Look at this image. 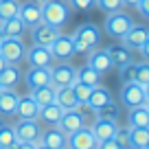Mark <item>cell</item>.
<instances>
[{
	"label": "cell",
	"mask_w": 149,
	"mask_h": 149,
	"mask_svg": "<svg viewBox=\"0 0 149 149\" xmlns=\"http://www.w3.org/2000/svg\"><path fill=\"white\" fill-rule=\"evenodd\" d=\"M72 42H74V53H90L101 42V31L92 22H86L74 31Z\"/></svg>",
	"instance_id": "cell-1"
},
{
	"label": "cell",
	"mask_w": 149,
	"mask_h": 149,
	"mask_svg": "<svg viewBox=\"0 0 149 149\" xmlns=\"http://www.w3.org/2000/svg\"><path fill=\"white\" fill-rule=\"evenodd\" d=\"M42 20L53 26L61 29L70 18V7L68 2H61V0H44L42 5Z\"/></svg>",
	"instance_id": "cell-2"
},
{
	"label": "cell",
	"mask_w": 149,
	"mask_h": 149,
	"mask_svg": "<svg viewBox=\"0 0 149 149\" xmlns=\"http://www.w3.org/2000/svg\"><path fill=\"white\" fill-rule=\"evenodd\" d=\"M121 101L127 107H136V105H147L149 103V88L136 84V81H127L121 88Z\"/></svg>",
	"instance_id": "cell-3"
},
{
	"label": "cell",
	"mask_w": 149,
	"mask_h": 149,
	"mask_svg": "<svg viewBox=\"0 0 149 149\" xmlns=\"http://www.w3.org/2000/svg\"><path fill=\"white\" fill-rule=\"evenodd\" d=\"M132 24L134 22H132V18L127 13H123V11H112V13H107L105 22H103V29H105V33L110 37L121 40V37L132 29Z\"/></svg>",
	"instance_id": "cell-4"
},
{
	"label": "cell",
	"mask_w": 149,
	"mask_h": 149,
	"mask_svg": "<svg viewBox=\"0 0 149 149\" xmlns=\"http://www.w3.org/2000/svg\"><path fill=\"white\" fill-rule=\"evenodd\" d=\"M15 138L18 143H35L40 145V136H42V125L37 121H31V118H20L13 125Z\"/></svg>",
	"instance_id": "cell-5"
},
{
	"label": "cell",
	"mask_w": 149,
	"mask_h": 149,
	"mask_svg": "<svg viewBox=\"0 0 149 149\" xmlns=\"http://www.w3.org/2000/svg\"><path fill=\"white\" fill-rule=\"evenodd\" d=\"M24 42L22 37H5L0 40V55L7 59V64H20L24 59Z\"/></svg>",
	"instance_id": "cell-6"
},
{
	"label": "cell",
	"mask_w": 149,
	"mask_h": 149,
	"mask_svg": "<svg viewBox=\"0 0 149 149\" xmlns=\"http://www.w3.org/2000/svg\"><path fill=\"white\" fill-rule=\"evenodd\" d=\"M66 149H97V140L92 136L90 127H79V130L66 134Z\"/></svg>",
	"instance_id": "cell-7"
},
{
	"label": "cell",
	"mask_w": 149,
	"mask_h": 149,
	"mask_svg": "<svg viewBox=\"0 0 149 149\" xmlns=\"http://www.w3.org/2000/svg\"><path fill=\"white\" fill-rule=\"evenodd\" d=\"M77 81V68L70 64L61 61L57 66H51V86L53 88H64V86H72Z\"/></svg>",
	"instance_id": "cell-8"
},
{
	"label": "cell",
	"mask_w": 149,
	"mask_h": 149,
	"mask_svg": "<svg viewBox=\"0 0 149 149\" xmlns=\"http://www.w3.org/2000/svg\"><path fill=\"white\" fill-rule=\"evenodd\" d=\"M59 35V29L53 26L48 22H37L35 26H31V42L40 44V46H51V42Z\"/></svg>",
	"instance_id": "cell-9"
},
{
	"label": "cell",
	"mask_w": 149,
	"mask_h": 149,
	"mask_svg": "<svg viewBox=\"0 0 149 149\" xmlns=\"http://www.w3.org/2000/svg\"><path fill=\"white\" fill-rule=\"evenodd\" d=\"M48 51H51V55L55 57V59H70V57L74 55L72 35H64V33H59V35L51 42Z\"/></svg>",
	"instance_id": "cell-10"
},
{
	"label": "cell",
	"mask_w": 149,
	"mask_h": 149,
	"mask_svg": "<svg viewBox=\"0 0 149 149\" xmlns=\"http://www.w3.org/2000/svg\"><path fill=\"white\" fill-rule=\"evenodd\" d=\"M86 121H84V114L79 112V107H74V110H64L61 112V118L57 123V130H61L64 134H70V132L79 130L84 127Z\"/></svg>",
	"instance_id": "cell-11"
},
{
	"label": "cell",
	"mask_w": 149,
	"mask_h": 149,
	"mask_svg": "<svg viewBox=\"0 0 149 149\" xmlns=\"http://www.w3.org/2000/svg\"><path fill=\"white\" fill-rule=\"evenodd\" d=\"M121 40L130 51H138V48L149 40V31H147V26H143V24H132V29L121 37Z\"/></svg>",
	"instance_id": "cell-12"
},
{
	"label": "cell",
	"mask_w": 149,
	"mask_h": 149,
	"mask_svg": "<svg viewBox=\"0 0 149 149\" xmlns=\"http://www.w3.org/2000/svg\"><path fill=\"white\" fill-rule=\"evenodd\" d=\"M24 57H26L29 66H53L55 61L48 46H40V44H33L29 51H24Z\"/></svg>",
	"instance_id": "cell-13"
},
{
	"label": "cell",
	"mask_w": 149,
	"mask_h": 149,
	"mask_svg": "<svg viewBox=\"0 0 149 149\" xmlns=\"http://www.w3.org/2000/svg\"><path fill=\"white\" fill-rule=\"evenodd\" d=\"M26 86L31 90L51 86V66H31L26 70Z\"/></svg>",
	"instance_id": "cell-14"
},
{
	"label": "cell",
	"mask_w": 149,
	"mask_h": 149,
	"mask_svg": "<svg viewBox=\"0 0 149 149\" xmlns=\"http://www.w3.org/2000/svg\"><path fill=\"white\" fill-rule=\"evenodd\" d=\"M88 66H92L99 74H105L114 68V64H112V59H110L105 48H92L88 53Z\"/></svg>",
	"instance_id": "cell-15"
},
{
	"label": "cell",
	"mask_w": 149,
	"mask_h": 149,
	"mask_svg": "<svg viewBox=\"0 0 149 149\" xmlns=\"http://www.w3.org/2000/svg\"><path fill=\"white\" fill-rule=\"evenodd\" d=\"M18 92L13 88H2L0 90V116H15V107H18Z\"/></svg>",
	"instance_id": "cell-16"
},
{
	"label": "cell",
	"mask_w": 149,
	"mask_h": 149,
	"mask_svg": "<svg viewBox=\"0 0 149 149\" xmlns=\"http://www.w3.org/2000/svg\"><path fill=\"white\" fill-rule=\"evenodd\" d=\"M18 18L24 22V26L31 29L35 26L37 22H42V7L37 2H26V5H20V13Z\"/></svg>",
	"instance_id": "cell-17"
},
{
	"label": "cell",
	"mask_w": 149,
	"mask_h": 149,
	"mask_svg": "<svg viewBox=\"0 0 149 149\" xmlns=\"http://www.w3.org/2000/svg\"><path fill=\"white\" fill-rule=\"evenodd\" d=\"M116 121H103V118H97L94 121V125L90 127L92 130V136L97 143H101V140H107V138H114V132H116Z\"/></svg>",
	"instance_id": "cell-18"
},
{
	"label": "cell",
	"mask_w": 149,
	"mask_h": 149,
	"mask_svg": "<svg viewBox=\"0 0 149 149\" xmlns=\"http://www.w3.org/2000/svg\"><path fill=\"white\" fill-rule=\"evenodd\" d=\"M110 101H112V92L105 86L97 84L90 90V97H88V101H86V105H88L90 110H99L101 105H105V103H110Z\"/></svg>",
	"instance_id": "cell-19"
},
{
	"label": "cell",
	"mask_w": 149,
	"mask_h": 149,
	"mask_svg": "<svg viewBox=\"0 0 149 149\" xmlns=\"http://www.w3.org/2000/svg\"><path fill=\"white\" fill-rule=\"evenodd\" d=\"M15 114H18L20 118L37 121V116H40V105L31 99V94H29V97H20L18 99V107H15Z\"/></svg>",
	"instance_id": "cell-20"
},
{
	"label": "cell",
	"mask_w": 149,
	"mask_h": 149,
	"mask_svg": "<svg viewBox=\"0 0 149 149\" xmlns=\"http://www.w3.org/2000/svg\"><path fill=\"white\" fill-rule=\"evenodd\" d=\"M40 143L46 145L48 149H66V134L61 130H57V127H53V130L42 132Z\"/></svg>",
	"instance_id": "cell-21"
},
{
	"label": "cell",
	"mask_w": 149,
	"mask_h": 149,
	"mask_svg": "<svg viewBox=\"0 0 149 149\" xmlns=\"http://www.w3.org/2000/svg\"><path fill=\"white\" fill-rule=\"evenodd\" d=\"M55 103L61 107V110H74V107H79V101H77V97H74V92H72L70 86L55 88Z\"/></svg>",
	"instance_id": "cell-22"
},
{
	"label": "cell",
	"mask_w": 149,
	"mask_h": 149,
	"mask_svg": "<svg viewBox=\"0 0 149 149\" xmlns=\"http://www.w3.org/2000/svg\"><path fill=\"white\" fill-rule=\"evenodd\" d=\"M20 77H22V72H20L18 64H7L0 70V86L2 88H15L20 84Z\"/></svg>",
	"instance_id": "cell-23"
},
{
	"label": "cell",
	"mask_w": 149,
	"mask_h": 149,
	"mask_svg": "<svg viewBox=\"0 0 149 149\" xmlns=\"http://www.w3.org/2000/svg\"><path fill=\"white\" fill-rule=\"evenodd\" d=\"M61 112H64V110H61L57 103H48V105L40 107V116H37V121L46 123V125H51V127H57V123H59V118H61Z\"/></svg>",
	"instance_id": "cell-24"
},
{
	"label": "cell",
	"mask_w": 149,
	"mask_h": 149,
	"mask_svg": "<svg viewBox=\"0 0 149 149\" xmlns=\"http://www.w3.org/2000/svg\"><path fill=\"white\" fill-rule=\"evenodd\" d=\"M24 31H26V26L20 18H9L0 22V33L5 37H22Z\"/></svg>",
	"instance_id": "cell-25"
},
{
	"label": "cell",
	"mask_w": 149,
	"mask_h": 149,
	"mask_svg": "<svg viewBox=\"0 0 149 149\" xmlns=\"http://www.w3.org/2000/svg\"><path fill=\"white\" fill-rule=\"evenodd\" d=\"M127 123H130V127H149V110H147V105L130 107Z\"/></svg>",
	"instance_id": "cell-26"
},
{
	"label": "cell",
	"mask_w": 149,
	"mask_h": 149,
	"mask_svg": "<svg viewBox=\"0 0 149 149\" xmlns=\"http://www.w3.org/2000/svg\"><path fill=\"white\" fill-rule=\"evenodd\" d=\"M105 51H107V55H110V59H112L114 66H123V64H127V61H132V51L125 44H112Z\"/></svg>",
	"instance_id": "cell-27"
},
{
	"label": "cell",
	"mask_w": 149,
	"mask_h": 149,
	"mask_svg": "<svg viewBox=\"0 0 149 149\" xmlns=\"http://www.w3.org/2000/svg\"><path fill=\"white\" fill-rule=\"evenodd\" d=\"M31 99H33V101H35L40 107L48 105V103H55V88H53V86L33 88V90H31Z\"/></svg>",
	"instance_id": "cell-28"
},
{
	"label": "cell",
	"mask_w": 149,
	"mask_h": 149,
	"mask_svg": "<svg viewBox=\"0 0 149 149\" xmlns=\"http://www.w3.org/2000/svg\"><path fill=\"white\" fill-rule=\"evenodd\" d=\"M130 145H132V149H147L149 147L147 127H132L130 130Z\"/></svg>",
	"instance_id": "cell-29"
},
{
	"label": "cell",
	"mask_w": 149,
	"mask_h": 149,
	"mask_svg": "<svg viewBox=\"0 0 149 149\" xmlns=\"http://www.w3.org/2000/svg\"><path fill=\"white\" fill-rule=\"evenodd\" d=\"M77 81H81V84H86V86H90V88H94V86L101 81V74L97 72V70L92 68V66H81L79 70H77Z\"/></svg>",
	"instance_id": "cell-30"
},
{
	"label": "cell",
	"mask_w": 149,
	"mask_h": 149,
	"mask_svg": "<svg viewBox=\"0 0 149 149\" xmlns=\"http://www.w3.org/2000/svg\"><path fill=\"white\" fill-rule=\"evenodd\" d=\"M18 13H20L18 0H0V22L9 18H18Z\"/></svg>",
	"instance_id": "cell-31"
},
{
	"label": "cell",
	"mask_w": 149,
	"mask_h": 149,
	"mask_svg": "<svg viewBox=\"0 0 149 149\" xmlns=\"http://www.w3.org/2000/svg\"><path fill=\"white\" fill-rule=\"evenodd\" d=\"M94 112H97V118H103V121H116V118H118V105L114 101L101 105L99 110H94Z\"/></svg>",
	"instance_id": "cell-32"
},
{
	"label": "cell",
	"mask_w": 149,
	"mask_h": 149,
	"mask_svg": "<svg viewBox=\"0 0 149 149\" xmlns=\"http://www.w3.org/2000/svg\"><path fill=\"white\" fill-rule=\"evenodd\" d=\"M15 143H18V138H15V132H13V127L7 123V125L0 130V147H2V149H11Z\"/></svg>",
	"instance_id": "cell-33"
},
{
	"label": "cell",
	"mask_w": 149,
	"mask_h": 149,
	"mask_svg": "<svg viewBox=\"0 0 149 149\" xmlns=\"http://www.w3.org/2000/svg\"><path fill=\"white\" fill-rule=\"evenodd\" d=\"M72 92H74V97H77V101H79V105H86V101H88V97H90V86H86V84H81V81H74L72 86Z\"/></svg>",
	"instance_id": "cell-34"
},
{
	"label": "cell",
	"mask_w": 149,
	"mask_h": 149,
	"mask_svg": "<svg viewBox=\"0 0 149 149\" xmlns=\"http://www.w3.org/2000/svg\"><path fill=\"white\" fill-rule=\"evenodd\" d=\"M118 68H121V79H123V84L136 79V68H138V64H136V61H127V64L118 66Z\"/></svg>",
	"instance_id": "cell-35"
},
{
	"label": "cell",
	"mask_w": 149,
	"mask_h": 149,
	"mask_svg": "<svg viewBox=\"0 0 149 149\" xmlns=\"http://www.w3.org/2000/svg\"><path fill=\"white\" fill-rule=\"evenodd\" d=\"M136 84L145 86V88H149V64L147 61H140L138 68H136Z\"/></svg>",
	"instance_id": "cell-36"
},
{
	"label": "cell",
	"mask_w": 149,
	"mask_h": 149,
	"mask_svg": "<svg viewBox=\"0 0 149 149\" xmlns=\"http://www.w3.org/2000/svg\"><path fill=\"white\" fill-rule=\"evenodd\" d=\"M114 140H116V145L121 149H132V145H130V130H127V127H116Z\"/></svg>",
	"instance_id": "cell-37"
},
{
	"label": "cell",
	"mask_w": 149,
	"mask_h": 149,
	"mask_svg": "<svg viewBox=\"0 0 149 149\" xmlns=\"http://www.w3.org/2000/svg\"><path fill=\"white\" fill-rule=\"evenodd\" d=\"M94 5H97L99 9H103L105 13H112V11L123 9V0H94Z\"/></svg>",
	"instance_id": "cell-38"
},
{
	"label": "cell",
	"mask_w": 149,
	"mask_h": 149,
	"mask_svg": "<svg viewBox=\"0 0 149 149\" xmlns=\"http://www.w3.org/2000/svg\"><path fill=\"white\" fill-rule=\"evenodd\" d=\"M68 7L77 11H88L94 7V0H68Z\"/></svg>",
	"instance_id": "cell-39"
},
{
	"label": "cell",
	"mask_w": 149,
	"mask_h": 149,
	"mask_svg": "<svg viewBox=\"0 0 149 149\" xmlns=\"http://www.w3.org/2000/svg\"><path fill=\"white\" fill-rule=\"evenodd\" d=\"M136 9H138V13L143 15V18H149V0H138V2H136Z\"/></svg>",
	"instance_id": "cell-40"
},
{
	"label": "cell",
	"mask_w": 149,
	"mask_h": 149,
	"mask_svg": "<svg viewBox=\"0 0 149 149\" xmlns=\"http://www.w3.org/2000/svg\"><path fill=\"white\" fill-rule=\"evenodd\" d=\"M97 149H121V147L116 145V140H114V138H107V140L97 143Z\"/></svg>",
	"instance_id": "cell-41"
},
{
	"label": "cell",
	"mask_w": 149,
	"mask_h": 149,
	"mask_svg": "<svg viewBox=\"0 0 149 149\" xmlns=\"http://www.w3.org/2000/svg\"><path fill=\"white\" fill-rule=\"evenodd\" d=\"M138 51H140V53H143V57H145V59H149V40H147V42H145V44H143V46H140V48H138Z\"/></svg>",
	"instance_id": "cell-42"
},
{
	"label": "cell",
	"mask_w": 149,
	"mask_h": 149,
	"mask_svg": "<svg viewBox=\"0 0 149 149\" xmlns=\"http://www.w3.org/2000/svg\"><path fill=\"white\" fill-rule=\"evenodd\" d=\"M136 2L138 0H123V5H132V7H136Z\"/></svg>",
	"instance_id": "cell-43"
},
{
	"label": "cell",
	"mask_w": 149,
	"mask_h": 149,
	"mask_svg": "<svg viewBox=\"0 0 149 149\" xmlns=\"http://www.w3.org/2000/svg\"><path fill=\"white\" fill-rule=\"evenodd\" d=\"M5 66H7V59H5V57H2V55H0V70L5 68Z\"/></svg>",
	"instance_id": "cell-44"
},
{
	"label": "cell",
	"mask_w": 149,
	"mask_h": 149,
	"mask_svg": "<svg viewBox=\"0 0 149 149\" xmlns=\"http://www.w3.org/2000/svg\"><path fill=\"white\" fill-rule=\"evenodd\" d=\"M7 125V121H5V116H0V130H2V127Z\"/></svg>",
	"instance_id": "cell-45"
},
{
	"label": "cell",
	"mask_w": 149,
	"mask_h": 149,
	"mask_svg": "<svg viewBox=\"0 0 149 149\" xmlns=\"http://www.w3.org/2000/svg\"><path fill=\"white\" fill-rule=\"evenodd\" d=\"M37 149H48V147H46V145H42V143H40V145H37Z\"/></svg>",
	"instance_id": "cell-46"
},
{
	"label": "cell",
	"mask_w": 149,
	"mask_h": 149,
	"mask_svg": "<svg viewBox=\"0 0 149 149\" xmlns=\"http://www.w3.org/2000/svg\"><path fill=\"white\" fill-rule=\"evenodd\" d=\"M35 2H37V5H42V2H44V0H35Z\"/></svg>",
	"instance_id": "cell-47"
},
{
	"label": "cell",
	"mask_w": 149,
	"mask_h": 149,
	"mask_svg": "<svg viewBox=\"0 0 149 149\" xmlns=\"http://www.w3.org/2000/svg\"><path fill=\"white\" fill-rule=\"evenodd\" d=\"M0 90H2V86H0Z\"/></svg>",
	"instance_id": "cell-48"
},
{
	"label": "cell",
	"mask_w": 149,
	"mask_h": 149,
	"mask_svg": "<svg viewBox=\"0 0 149 149\" xmlns=\"http://www.w3.org/2000/svg\"><path fill=\"white\" fill-rule=\"evenodd\" d=\"M0 149H2V147H0Z\"/></svg>",
	"instance_id": "cell-49"
}]
</instances>
